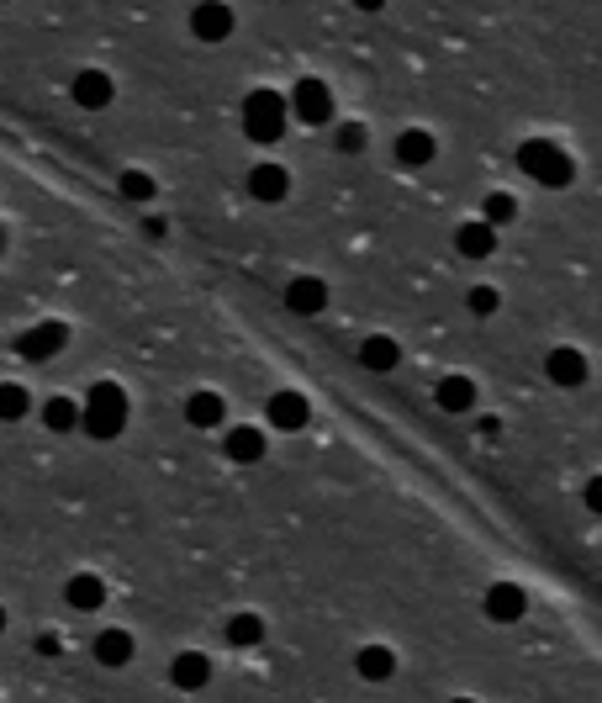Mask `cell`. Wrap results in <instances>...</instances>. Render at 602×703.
<instances>
[{
	"label": "cell",
	"mask_w": 602,
	"mask_h": 703,
	"mask_svg": "<svg viewBox=\"0 0 602 703\" xmlns=\"http://www.w3.org/2000/svg\"><path fill=\"white\" fill-rule=\"evenodd\" d=\"M0 629H6V608H0Z\"/></svg>",
	"instance_id": "d6a6232c"
},
{
	"label": "cell",
	"mask_w": 602,
	"mask_h": 703,
	"mask_svg": "<svg viewBox=\"0 0 602 703\" xmlns=\"http://www.w3.org/2000/svg\"><path fill=\"white\" fill-rule=\"evenodd\" d=\"M249 191H254L259 201H286V191H291V175L280 170V164H254Z\"/></svg>",
	"instance_id": "2e32d148"
},
{
	"label": "cell",
	"mask_w": 602,
	"mask_h": 703,
	"mask_svg": "<svg viewBox=\"0 0 602 703\" xmlns=\"http://www.w3.org/2000/svg\"><path fill=\"white\" fill-rule=\"evenodd\" d=\"M69 96H74V106H85V111L111 106V74H101V69H80V74H74V85H69Z\"/></svg>",
	"instance_id": "9c48e42d"
},
{
	"label": "cell",
	"mask_w": 602,
	"mask_h": 703,
	"mask_svg": "<svg viewBox=\"0 0 602 703\" xmlns=\"http://www.w3.org/2000/svg\"><path fill=\"white\" fill-rule=\"evenodd\" d=\"M544 370H550L555 386H581V381H587V355L566 344V349H555V355L544 360Z\"/></svg>",
	"instance_id": "7c38bea8"
},
{
	"label": "cell",
	"mask_w": 602,
	"mask_h": 703,
	"mask_svg": "<svg viewBox=\"0 0 602 703\" xmlns=\"http://www.w3.org/2000/svg\"><path fill=\"white\" fill-rule=\"evenodd\" d=\"M64 603H69V608H80V614H96V608L106 603V587H101V577H90V571H80V577H69V582H64Z\"/></svg>",
	"instance_id": "4fadbf2b"
},
{
	"label": "cell",
	"mask_w": 602,
	"mask_h": 703,
	"mask_svg": "<svg viewBox=\"0 0 602 703\" xmlns=\"http://www.w3.org/2000/svg\"><path fill=\"white\" fill-rule=\"evenodd\" d=\"M27 413V392H22V386H0V418H6V423H16V418H22Z\"/></svg>",
	"instance_id": "4316f807"
},
{
	"label": "cell",
	"mask_w": 602,
	"mask_h": 703,
	"mask_svg": "<svg viewBox=\"0 0 602 703\" xmlns=\"http://www.w3.org/2000/svg\"><path fill=\"white\" fill-rule=\"evenodd\" d=\"M43 423L53 434H69V429H80V407H74L69 397H48V407H43Z\"/></svg>",
	"instance_id": "603a6c76"
},
{
	"label": "cell",
	"mask_w": 602,
	"mask_h": 703,
	"mask_svg": "<svg viewBox=\"0 0 602 703\" xmlns=\"http://www.w3.org/2000/svg\"><path fill=\"white\" fill-rule=\"evenodd\" d=\"M365 122H344V127H338V148H344V154H360V148H365Z\"/></svg>",
	"instance_id": "f1b7e54d"
},
{
	"label": "cell",
	"mask_w": 602,
	"mask_h": 703,
	"mask_svg": "<svg viewBox=\"0 0 602 703\" xmlns=\"http://www.w3.org/2000/svg\"><path fill=\"white\" fill-rule=\"evenodd\" d=\"M449 703H476V698H449Z\"/></svg>",
	"instance_id": "1f68e13d"
},
{
	"label": "cell",
	"mask_w": 602,
	"mask_h": 703,
	"mask_svg": "<svg viewBox=\"0 0 602 703\" xmlns=\"http://www.w3.org/2000/svg\"><path fill=\"white\" fill-rule=\"evenodd\" d=\"M354 672H360L365 682H386L391 672H397V656H391L386 645H365V651L354 656Z\"/></svg>",
	"instance_id": "ffe728a7"
},
{
	"label": "cell",
	"mask_w": 602,
	"mask_h": 703,
	"mask_svg": "<svg viewBox=\"0 0 602 703\" xmlns=\"http://www.w3.org/2000/svg\"><path fill=\"white\" fill-rule=\"evenodd\" d=\"M286 307L301 312V318H317V312L328 307V286L317 281V275H296V281L286 286Z\"/></svg>",
	"instance_id": "30bf717a"
},
{
	"label": "cell",
	"mask_w": 602,
	"mask_h": 703,
	"mask_svg": "<svg viewBox=\"0 0 602 703\" xmlns=\"http://www.w3.org/2000/svg\"><path fill=\"white\" fill-rule=\"evenodd\" d=\"M122 196L127 201H154V191H159V185H154V175H143V170H122Z\"/></svg>",
	"instance_id": "d4e9b609"
},
{
	"label": "cell",
	"mask_w": 602,
	"mask_h": 703,
	"mask_svg": "<svg viewBox=\"0 0 602 703\" xmlns=\"http://www.w3.org/2000/svg\"><path fill=\"white\" fill-rule=\"evenodd\" d=\"M185 423H191V429H217L222 423V397L217 392H191V402H185Z\"/></svg>",
	"instance_id": "44dd1931"
},
{
	"label": "cell",
	"mask_w": 602,
	"mask_h": 703,
	"mask_svg": "<svg viewBox=\"0 0 602 703\" xmlns=\"http://www.w3.org/2000/svg\"><path fill=\"white\" fill-rule=\"evenodd\" d=\"M360 360H365V370H391L402 360V349H397V339H381V333H375V339L360 344Z\"/></svg>",
	"instance_id": "7402d4cb"
},
{
	"label": "cell",
	"mask_w": 602,
	"mask_h": 703,
	"mask_svg": "<svg viewBox=\"0 0 602 703\" xmlns=\"http://www.w3.org/2000/svg\"><path fill=\"white\" fill-rule=\"evenodd\" d=\"M518 170L529 175V180H539V185H550V191H560V185H571V180H576L571 154H566L560 143H550V138L518 143Z\"/></svg>",
	"instance_id": "7a4b0ae2"
},
{
	"label": "cell",
	"mask_w": 602,
	"mask_h": 703,
	"mask_svg": "<svg viewBox=\"0 0 602 703\" xmlns=\"http://www.w3.org/2000/svg\"><path fill=\"white\" fill-rule=\"evenodd\" d=\"M434 397H439L444 413H470V407H476V381L470 376H444Z\"/></svg>",
	"instance_id": "ac0fdd59"
},
{
	"label": "cell",
	"mask_w": 602,
	"mask_h": 703,
	"mask_svg": "<svg viewBox=\"0 0 602 703\" xmlns=\"http://www.w3.org/2000/svg\"><path fill=\"white\" fill-rule=\"evenodd\" d=\"M587 508H592V513H602V476H592V481H587Z\"/></svg>",
	"instance_id": "f546056e"
},
{
	"label": "cell",
	"mask_w": 602,
	"mask_h": 703,
	"mask_svg": "<svg viewBox=\"0 0 602 703\" xmlns=\"http://www.w3.org/2000/svg\"><path fill=\"white\" fill-rule=\"evenodd\" d=\"M169 682H175L180 693H201L206 682H212V656H201V651H180L175 661H169Z\"/></svg>",
	"instance_id": "52a82bcc"
},
{
	"label": "cell",
	"mask_w": 602,
	"mask_h": 703,
	"mask_svg": "<svg viewBox=\"0 0 602 703\" xmlns=\"http://www.w3.org/2000/svg\"><path fill=\"white\" fill-rule=\"evenodd\" d=\"M307 418H312L307 397H296V392H275L270 397V423H275V429H301Z\"/></svg>",
	"instance_id": "e0dca14e"
},
{
	"label": "cell",
	"mask_w": 602,
	"mask_h": 703,
	"mask_svg": "<svg viewBox=\"0 0 602 703\" xmlns=\"http://www.w3.org/2000/svg\"><path fill=\"white\" fill-rule=\"evenodd\" d=\"M90 651H96L101 666H127L133 661V635H127V629H101Z\"/></svg>",
	"instance_id": "9a60e30c"
},
{
	"label": "cell",
	"mask_w": 602,
	"mask_h": 703,
	"mask_svg": "<svg viewBox=\"0 0 602 703\" xmlns=\"http://www.w3.org/2000/svg\"><path fill=\"white\" fill-rule=\"evenodd\" d=\"M481 212H486L481 222H492V228H497V222H513V217H518V201L507 196V191H492V196H486V207H481Z\"/></svg>",
	"instance_id": "484cf974"
},
{
	"label": "cell",
	"mask_w": 602,
	"mask_h": 703,
	"mask_svg": "<svg viewBox=\"0 0 602 703\" xmlns=\"http://www.w3.org/2000/svg\"><path fill=\"white\" fill-rule=\"evenodd\" d=\"M428 159H434V138H428L423 127H407V133L397 138V164H407V170H423Z\"/></svg>",
	"instance_id": "d6986e66"
},
{
	"label": "cell",
	"mask_w": 602,
	"mask_h": 703,
	"mask_svg": "<svg viewBox=\"0 0 602 703\" xmlns=\"http://www.w3.org/2000/svg\"><path fill=\"white\" fill-rule=\"evenodd\" d=\"M222 455L238 460V466H254V460L265 455V434L249 429V423H238V429H228V439H222Z\"/></svg>",
	"instance_id": "8fae6325"
},
{
	"label": "cell",
	"mask_w": 602,
	"mask_h": 703,
	"mask_svg": "<svg viewBox=\"0 0 602 703\" xmlns=\"http://www.w3.org/2000/svg\"><path fill=\"white\" fill-rule=\"evenodd\" d=\"M127 423V392L117 381H96L85 392V407H80V429L90 439H117Z\"/></svg>",
	"instance_id": "6da1fadb"
},
{
	"label": "cell",
	"mask_w": 602,
	"mask_h": 703,
	"mask_svg": "<svg viewBox=\"0 0 602 703\" xmlns=\"http://www.w3.org/2000/svg\"><path fill=\"white\" fill-rule=\"evenodd\" d=\"M191 32L201 37V43H222V37L233 32V11L222 6V0H201V6L191 11Z\"/></svg>",
	"instance_id": "ba28073f"
},
{
	"label": "cell",
	"mask_w": 602,
	"mask_h": 703,
	"mask_svg": "<svg viewBox=\"0 0 602 703\" xmlns=\"http://www.w3.org/2000/svg\"><path fill=\"white\" fill-rule=\"evenodd\" d=\"M481 608H486V619H492V624H518V619H523V608H529V598H523V587L497 582V587H486Z\"/></svg>",
	"instance_id": "8992f818"
},
{
	"label": "cell",
	"mask_w": 602,
	"mask_h": 703,
	"mask_svg": "<svg viewBox=\"0 0 602 703\" xmlns=\"http://www.w3.org/2000/svg\"><path fill=\"white\" fill-rule=\"evenodd\" d=\"M64 344H69L64 323H37V328H27L22 339H16V355H22V360H53Z\"/></svg>",
	"instance_id": "5b68a950"
},
{
	"label": "cell",
	"mask_w": 602,
	"mask_h": 703,
	"mask_svg": "<svg viewBox=\"0 0 602 703\" xmlns=\"http://www.w3.org/2000/svg\"><path fill=\"white\" fill-rule=\"evenodd\" d=\"M291 111H296L307 127H323V122L333 117V90L307 74V80H296V90H291Z\"/></svg>",
	"instance_id": "277c9868"
},
{
	"label": "cell",
	"mask_w": 602,
	"mask_h": 703,
	"mask_svg": "<svg viewBox=\"0 0 602 703\" xmlns=\"http://www.w3.org/2000/svg\"><path fill=\"white\" fill-rule=\"evenodd\" d=\"M0 249H6V233H0Z\"/></svg>",
	"instance_id": "836d02e7"
},
{
	"label": "cell",
	"mask_w": 602,
	"mask_h": 703,
	"mask_svg": "<svg viewBox=\"0 0 602 703\" xmlns=\"http://www.w3.org/2000/svg\"><path fill=\"white\" fill-rule=\"evenodd\" d=\"M243 133L254 143H280V133H286V101L275 90H254L243 101Z\"/></svg>",
	"instance_id": "3957f363"
},
{
	"label": "cell",
	"mask_w": 602,
	"mask_h": 703,
	"mask_svg": "<svg viewBox=\"0 0 602 703\" xmlns=\"http://www.w3.org/2000/svg\"><path fill=\"white\" fill-rule=\"evenodd\" d=\"M354 6H360V11H381V0H354Z\"/></svg>",
	"instance_id": "4dcf8cb0"
},
{
	"label": "cell",
	"mask_w": 602,
	"mask_h": 703,
	"mask_svg": "<svg viewBox=\"0 0 602 703\" xmlns=\"http://www.w3.org/2000/svg\"><path fill=\"white\" fill-rule=\"evenodd\" d=\"M497 302H502V296H497L492 286H470V296H465V307L476 312V318H492V312H497Z\"/></svg>",
	"instance_id": "83f0119b"
},
{
	"label": "cell",
	"mask_w": 602,
	"mask_h": 703,
	"mask_svg": "<svg viewBox=\"0 0 602 703\" xmlns=\"http://www.w3.org/2000/svg\"><path fill=\"white\" fill-rule=\"evenodd\" d=\"M259 640H265V619L259 614H233L228 619V645L243 651V645H259Z\"/></svg>",
	"instance_id": "cb8c5ba5"
},
{
	"label": "cell",
	"mask_w": 602,
	"mask_h": 703,
	"mask_svg": "<svg viewBox=\"0 0 602 703\" xmlns=\"http://www.w3.org/2000/svg\"><path fill=\"white\" fill-rule=\"evenodd\" d=\"M455 249L465 259H486L497 249V228H492V222H465V228L455 233Z\"/></svg>",
	"instance_id": "5bb4252c"
}]
</instances>
